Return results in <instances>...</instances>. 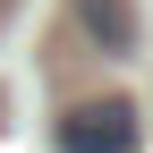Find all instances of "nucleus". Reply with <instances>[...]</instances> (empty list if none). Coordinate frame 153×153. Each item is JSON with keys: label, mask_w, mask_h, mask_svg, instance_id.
<instances>
[{"label": "nucleus", "mask_w": 153, "mask_h": 153, "mask_svg": "<svg viewBox=\"0 0 153 153\" xmlns=\"http://www.w3.org/2000/svg\"><path fill=\"white\" fill-rule=\"evenodd\" d=\"M60 153H136V111L128 102H85L60 119Z\"/></svg>", "instance_id": "obj_1"}, {"label": "nucleus", "mask_w": 153, "mask_h": 153, "mask_svg": "<svg viewBox=\"0 0 153 153\" xmlns=\"http://www.w3.org/2000/svg\"><path fill=\"white\" fill-rule=\"evenodd\" d=\"M76 26L102 51H136V9H128V0H76Z\"/></svg>", "instance_id": "obj_2"}]
</instances>
